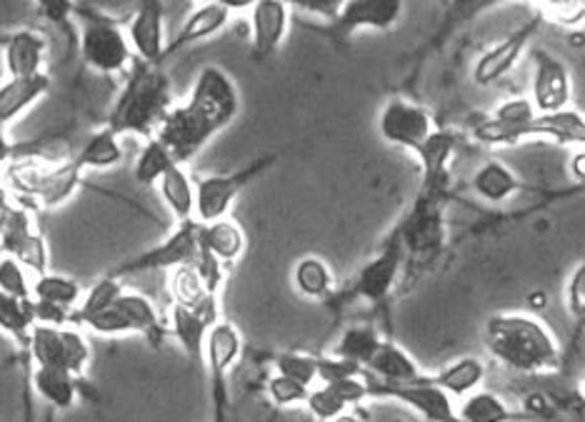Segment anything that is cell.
I'll list each match as a JSON object with an SVG mask.
<instances>
[{"label": "cell", "instance_id": "obj_10", "mask_svg": "<svg viewBox=\"0 0 585 422\" xmlns=\"http://www.w3.org/2000/svg\"><path fill=\"white\" fill-rule=\"evenodd\" d=\"M378 133L390 146L418 152L426 146V140L433 136L436 126L424 105L393 98L378 115Z\"/></svg>", "mask_w": 585, "mask_h": 422}, {"label": "cell", "instance_id": "obj_5", "mask_svg": "<svg viewBox=\"0 0 585 422\" xmlns=\"http://www.w3.org/2000/svg\"><path fill=\"white\" fill-rule=\"evenodd\" d=\"M73 11L75 18H81V55L85 65L103 75L128 73L136 55H133L128 35L121 31V25L79 6H73Z\"/></svg>", "mask_w": 585, "mask_h": 422}, {"label": "cell", "instance_id": "obj_34", "mask_svg": "<svg viewBox=\"0 0 585 422\" xmlns=\"http://www.w3.org/2000/svg\"><path fill=\"white\" fill-rule=\"evenodd\" d=\"M79 162L81 170H108L115 168L123 160V148L118 143V136L111 128H103L83 143L79 156L73 158Z\"/></svg>", "mask_w": 585, "mask_h": 422}, {"label": "cell", "instance_id": "obj_49", "mask_svg": "<svg viewBox=\"0 0 585 422\" xmlns=\"http://www.w3.org/2000/svg\"><path fill=\"white\" fill-rule=\"evenodd\" d=\"M18 158H21V148L8 140L6 133H0V168H6L8 162H13Z\"/></svg>", "mask_w": 585, "mask_h": 422}, {"label": "cell", "instance_id": "obj_41", "mask_svg": "<svg viewBox=\"0 0 585 422\" xmlns=\"http://www.w3.org/2000/svg\"><path fill=\"white\" fill-rule=\"evenodd\" d=\"M123 293H126V291H123V283L118 281V277L105 275L103 281L95 283L91 291L83 295V300H81L79 308L71 313V325L75 320H81V318H88V315H98L103 310L113 308V303L118 300Z\"/></svg>", "mask_w": 585, "mask_h": 422}, {"label": "cell", "instance_id": "obj_25", "mask_svg": "<svg viewBox=\"0 0 585 422\" xmlns=\"http://www.w3.org/2000/svg\"><path fill=\"white\" fill-rule=\"evenodd\" d=\"M48 91H51V78L45 73L0 85V133H6V128L11 126L18 115L33 108Z\"/></svg>", "mask_w": 585, "mask_h": 422}, {"label": "cell", "instance_id": "obj_28", "mask_svg": "<svg viewBox=\"0 0 585 422\" xmlns=\"http://www.w3.org/2000/svg\"><path fill=\"white\" fill-rule=\"evenodd\" d=\"M163 203L176 215L178 223L196 220V183L188 178L184 166H173L158 183Z\"/></svg>", "mask_w": 585, "mask_h": 422}, {"label": "cell", "instance_id": "obj_1", "mask_svg": "<svg viewBox=\"0 0 585 422\" xmlns=\"http://www.w3.org/2000/svg\"><path fill=\"white\" fill-rule=\"evenodd\" d=\"M238 110H241V95L236 83L218 65H206L198 73L188 101L173 105L156 138L168 148L178 166H186L236 120Z\"/></svg>", "mask_w": 585, "mask_h": 422}, {"label": "cell", "instance_id": "obj_18", "mask_svg": "<svg viewBox=\"0 0 585 422\" xmlns=\"http://www.w3.org/2000/svg\"><path fill=\"white\" fill-rule=\"evenodd\" d=\"M220 320V300H210L200 308H184V305H170L168 333L178 340L190 360L200 362L206 355V340L213 325Z\"/></svg>", "mask_w": 585, "mask_h": 422}, {"label": "cell", "instance_id": "obj_15", "mask_svg": "<svg viewBox=\"0 0 585 422\" xmlns=\"http://www.w3.org/2000/svg\"><path fill=\"white\" fill-rule=\"evenodd\" d=\"M571 71L561 57L535 48L533 51V88L531 101L539 115H551L565 110L571 105Z\"/></svg>", "mask_w": 585, "mask_h": 422}, {"label": "cell", "instance_id": "obj_12", "mask_svg": "<svg viewBox=\"0 0 585 422\" xmlns=\"http://www.w3.org/2000/svg\"><path fill=\"white\" fill-rule=\"evenodd\" d=\"M539 118V110L531 98H511L498 105L485 118L473 128V138L483 146H515L525 138H533V123Z\"/></svg>", "mask_w": 585, "mask_h": 422}, {"label": "cell", "instance_id": "obj_50", "mask_svg": "<svg viewBox=\"0 0 585 422\" xmlns=\"http://www.w3.org/2000/svg\"><path fill=\"white\" fill-rule=\"evenodd\" d=\"M571 176L575 180H583L585 183V148H581L575 156L571 158Z\"/></svg>", "mask_w": 585, "mask_h": 422}, {"label": "cell", "instance_id": "obj_42", "mask_svg": "<svg viewBox=\"0 0 585 422\" xmlns=\"http://www.w3.org/2000/svg\"><path fill=\"white\" fill-rule=\"evenodd\" d=\"M275 376L291 378L295 382H301L303 388L313 390V382L318 380V355H309V352L275 355Z\"/></svg>", "mask_w": 585, "mask_h": 422}, {"label": "cell", "instance_id": "obj_44", "mask_svg": "<svg viewBox=\"0 0 585 422\" xmlns=\"http://www.w3.org/2000/svg\"><path fill=\"white\" fill-rule=\"evenodd\" d=\"M0 291L21 300H33V283L28 281L25 267L15 257H0Z\"/></svg>", "mask_w": 585, "mask_h": 422}, {"label": "cell", "instance_id": "obj_54", "mask_svg": "<svg viewBox=\"0 0 585 422\" xmlns=\"http://www.w3.org/2000/svg\"><path fill=\"white\" fill-rule=\"evenodd\" d=\"M583 148H585V140H583Z\"/></svg>", "mask_w": 585, "mask_h": 422}, {"label": "cell", "instance_id": "obj_47", "mask_svg": "<svg viewBox=\"0 0 585 422\" xmlns=\"http://www.w3.org/2000/svg\"><path fill=\"white\" fill-rule=\"evenodd\" d=\"M363 376H366V370L356 366V362L335 358V355H323V358H318L321 386H331V382H341V380H348V378H363Z\"/></svg>", "mask_w": 585, "mask_h": 422}, {"label": "cell", "instance_id": "obj_36", "mask_svg": "<svg viewBox=\"0 0 585 422\" xmlns=\"http://www.w3.org/2000/svg\"><path fill=\"white\" fill-rule=\"evenodd\" d=\"M35 325L33 300H21V297L6 295L0 291V330L11 335L18 345H25L28 348Z\"/></svg>", "mask_w": 585, "mask_h": 422}, {"label": "cell", "instance_id": "obj_24", "mask_svg": "<svg viewBox=\"0 0 585 422\" xmlns=\"http://www.w3.org/2000/svg\"><path fill=\"white\" fill-rule=\"evenodd\" d=\"M3 61L11 81L33 78V75L43 73V63H45L43 35L35 31H15L6 41Z\"/></svg>", "mask_w": 585, "mask_h": 422}, {"label": "cell", "instance_id": "obj_2", "mask_svg": "<svg viewBox=\"0 0 585 422\" xmlns=\"http://www.w3.org/2000/svg\"><path fill=\"white\" fill-rule=\"evenodd\" d=\"M483 345L491 358L521 376L561 370L563 355L553 330L535 315L498 313L485 320Z\"/></svg>", "mask_w": 585, "mask_h": 422}, {"label": "cell", "instance_id": "obj_14", "mask_svg": "<svg viewBox=\"0 0 585 422\" xmlns=\"http://www.w3.org/2000/svg\"><path fill=\"white\" fill-rule=\"evenodd\" d=\"M541 23L543 18L535 13L523 25H518L511 35H505L501 43H495L493 48H488L485 53L478 55L473 65V83L481 85V88H488V85L505 78L523 57L525 48L533 41V35L539 33Z\"/></svg>", "mask_w": 585, "mask_h": 422}, {"label": "cell", "instance_id": "obj_52", "mask_svg": "<svg viewBox=\"0 0 585 422\" xmlns=\"http://www.w3.org/2000/svg\"><path fill=\"white\" fill-rule=\"evenodd\" d=\"M583 390H585V376H583Z\"/></svg>", "mask_w": 585, "mask_h": 422}, {"label": "cell", "instance_id": "obj_21", "mask_svg": "<svg viewBox=\"0 0 585 422\" xmlns=\"http://www.w3.org/2000/svg\"><path fill=\"white\" fill-rule=\"evenodd\" d=\"M291 28V3L258 0L251 3V41L255 57H271L283 45Z\"/></svg>", "mask_w": 585, "mask_h": 422}, {"label": "cell", "instance_id": "obj_9", "mask_svg": "<svg viewBox=\"0 0 585 422\" xmlns=\"http://www.w3.org/2000/svg\"><path fill=\"white\" fill-rule=\"evenodd\" d=\"M0 251L8 257H15L25 271H33L35 277L48 273L45 240L33 228L31 213L15 205L11 196L0 200Z\"/></svg>", "mask_w": 585, "mask_h": 422}, {"label": "cell", "instance_id": "obj_19", "mask_svg": "<svg viewBox=\"0 0 585 422\" xmlns=\"http://www.w3.org/2000/svg\"><path fill=\"white\" fill-rule=\"evenodd\" d=\"M128 43L138 61L150 65L166 63V28H163V6L156 0H143L128 23Z\"/></svg>", "mask_w": 585, "mask_h": 422}, {"label": "cell", "instance_id": "obj_7", "mask_svg": "<svg viewBox=\"0 0 585 422\" xmlns=\"http://www.w3.org/2000/svg\"><path fill=\"white\" fill-rule=\"evenodd\" d=\"M28 350L33 355L35 368L61 370L73 378H81L91 362V345L81 328H73V325H65V328L35 325Z\"/></svg>", "mask_w": 585, "mask_h": 422}, {"label": "cell", "instance_id": "obj_35", "mask_svg": "<svg viewBox=\"0 0 585 422\" xmlns=\"http://www.w3.org/2000/svg\"><path fill=\"white\" fill-rule=\"evenodd\" d=\"M33 386L45 402H51L55 410H69L79 400V378L69 372L51 370V368H35Z\"/></svg>", "mask_w": 585, "mask_h": 422}, {"label": "cell", "instance_id": "obj_38", "mask_svg": "<svg viewBox=\"0 0 585 422\" xmlns=\"http://www.w3.org/2000/svg\"><path fill=\"white\" fill-rule=\"evenodd\" d=\"M293 285L301 295L313 297V300H323V297H328L333 293L335 277L328 263L315 255H305L303 261H299V265H295Z\"/></svg>", "mask_w": 585, "mask_h": 422}, {"label": "cell", "instance_id": "obj_48", "mask_svg": "<svg viewBox=\"0 0 585 422\" xmlns=\"http://www.w3.org/2000/svg\"><path fill=\"white\" fill-rule=\"evenodd\" d=\"M565 305L575 320H585V261L575 265V271L565 285Z\"/></svg>", "mask_w": 585, "mask_h": 422}, {"label": "cell", "instance_id": "obj_43", "mask_svg": "<svg viewBox=\"0 0 585 422\" xmlns=\"http://www.w3.org/2000/svg\"><path fill=\"white\" fill-rule=\"evenodd\" d=\"M305 408L311 410V415L321 422H333L335 418H341L343 412H348L351 408L345 405V400L338 395V390L333 386H318L311 390L309 402Z\"/></svg>", "mask_w": 585, "mask_h": 422}, {"label": "cell", "instance_id": "obj_33", "mask_svg": "<svg viewBox=\"0 0 585 422\" xmlns=\"http://www.w3.org/2000/svg\"><path fill=\"white\" fill-rule=\"evenodd\" d=\"M453 152H456V136L446 130H436L433 136L426 140V146L416 152L426 172V190H436L440 180L446 178L448 162L453 158Z\"/></svg>", "mask_w": 585, "mask_h": 422}, {"label": "cell", "instance_id": "obj_37", "mask_svg": "<svg viewBox=\"0 0 585 422\" xmlns=\"http://www.w3.org/2000/svg\"><path fill=\"white\" fill-rule=\"evenodd\" d=\"M460 422H515L523 415H518L505 402L491 390H478L473 395L463 398V405L458 408Z\"/></svg>", "mask_w": 585, "mask_h": 422}, {"label": "cell", "instance_id": "obj_29", "mask_svg": "<svg viewBox=\"0 0 585 422\" xmlns=\"http://www.w3.org/2000/svg\"><path fill=\"white\" fill-rule=\"evenodd\" d=\"M168 295L173 305H184V308H200L210 300H220V293L210 291V285L196 265L176 267L168 273Z\"/></svg>", "mask_w": 585, "mask_h": 422}, {"label": "cell", "instance_id": "obj_23", "mask_svg": "<svg viewBox=\"0 0 585 422\" xmlns=\"http://www.w3.org/2000/svg\"><path fill=\"white\" fill-rule=\"evenodd\" d=\"M366 378L380 382V386H408V382H418L426 376L400 345L383 340L378 352L373 355V360L366 366Z\"/></svg>", "mask_w": 585, "mask_h": 422}, {"label": "cell", "instance_id": "obj_17", "mask_svg": "<svg viewBox=\"0 0 585 422\" xmlns=\"http://www.w3.org/2000/svg\"><path fill=\"white\" fill-rule=\"evenodd\" d=\"M243 352V338L238 328L230 320L220 318L213 330L208 333L206 340V366L210 372V386H213V400H216V412L223 415V405H226V378L228 372L233 370V366L241 358Z\"/></svg>", "mask_w": 585, "mask_h": 422}, {"label": "cell", "instance_id": "obj_11", "mask_svg": "<svg viewBox=\"0 0 585 422\" xmlns=\"http://www.w3.org/2000/svg\"><path fill=\"white\" fill-rule=\"evenodd\" d=\"M406 247H403V240L398 233H393L383 251L370 257V261L361 267L356 281L351 285L353 297H363L373 305L386 303V297L396 287L403 265H406Z\"/></svg>", "mask_w": 585, "mask_h": 422}, {"label": "cell", "instance_id": "obj_27", "mask_svg": "<svg viewBox=\"0 0 585 422\" xmlns=\"http://www.w3.org/2000/svg\"><path fill=\"white\" fill-rule=\"evenodd\" d=\"M200 238H203V247L216 257L220 265L233 263L246 251V233L243 228L233 223L230 218L216 220V223L203 225L200 223Z\"/></svg>", "mask_w": 585, "mask_h": 422}, {"label": "cell", "instance_id": "obj_53", "mask_svg": "<svg viewBox=\"0 0 585 422\" xmlns=\"http://www.w3.org/2000/svg\"><path fill=\"white\" fill-rule=\"evenodd\" d=\"M0 257H3V251H0Z\"/></svg>", "mask_w": 585, "mask_h": 422}, {"label": "cell", "instance_id": "obj_4", "mask_svg": "<svg viewBox=\"0 0 585 422\" xmlns=\"http://www.w3.org/2000/svg\"><path fill=\"white\" fill-rule=\"evenodd\" d=\"M3 180L8 190L25 203L55 208L79 190L83 170L73 158L61 166L35 158H18L3 168Z\"/></svg>", "mask_w": 585, "mask_h": 422}, {"label": "cell", "instance_id": "obj_6", "mask_svg": "<svg viewBox=\"0 0 585 422\" xmlns=\"http://www.w3.org/2000/svg\"><path fill=\"white\" fill-rule=\"evenodd\" d=\"M210 253L203 247V238H200V223L198 220H186V223H178L176 230L158 243L150 251L140 253L136 257H130L123 265L115 267L113 277L123 281L126 275H138V273H150V271H176V267L186 265H200Z\"/></svg>", "mask_w": 585, "mask_h": 422}, {"label": "cell", "instance_id": "obj_26", "mask_svg": "<svg viewBox=\"0 0 585 422\" xmlns=\"http://www.w3.org/2000/svg\"><path fill=\"white\" fill-rule=\"evenodd\" d=\"M428 380L443 392H448L450 398H468L481 390L485 380V362L468 355V358L453 360L450 366L436 372V376H430Z\"/></svg>", "mask_w": 585, "mask_h": 422}, {"label": "cell", "instance_id": "obj_32", "mask_svg": "<svg viewBox=\"0 0 585 422\" xmlns=\"http://www.w3.org/2000/svg\"><path fill=\"white\" fill-rule=\"evenodd\" d=\"M380 345H383L380 333L368 323H358L351 325V328L341 335V340L335 342L331 355L356 362V366L366 370V366L373 360V355L378 352Z\"/></svg>", "mask_w": 585, "mask_h": 422}, {"label": "cell", "instance_id": "obj_46", "mask_svg": "<svg viewBox=\"0 0 585 422\" xmlns=\"http://www.w3.org/2000/svg\"><path fill=\"white\" fill-rule=\"evenodd\" d=\"M539 15L543 21H553L563 28H575L585 23V3L581 0H568V3H563V0H551V3H539Z\"/></svg>", "mask_w": 585, "mask_h": 422}, {"label": "cell", "instance_id": "obj_39", "mask_svg": "<svg viewBox=\"0 0 585 422\" xmlns=\"http://www.w3.org/2000/svg\"><path fill=\"white\" fill-rule=\"evenodd\" d=\"M33 300L51 303V305H58V308L73 313L83 300V287L65 275L45 273V275L35 277Z\"/></svg>", "mask_w": 585, "mask_h": 422}, {"label": "cell", "instance_id": "obj_51", "mask_svg": "<svg viewBox=\"0 0 585 422\" xmlns=\"http://www.w3.org/2000/svg\"><path fill=\"white\" fill-rule=\"evenodd\" d=\"M333 422H363V420L358 418V410H348V412H343L341 418H335Z\"/></svg>", "mask_w": 585, "mask_h": 422}, {"label": "cell", "instance_id": "obj_31", "mask_svg": "<svg viewBox=\"0 0 585 422\" xmlns=\"http://www.w3.org/2000/svg\"><path fill=\"white\" fill-rule=\"evenodd\" d=\"M533 136L551 138L561 146H581L585 140V118L573 108H565L551 115H539L533 123Z\"/></svg>", "mask_w": 585, "mask_h": 422}, {"label": "cell", "instance_id": "obj_22", "mask_svg": "<svg viewBox=\"0 0 585 422\" xmlns=\"http://www.w3.org/2000/svg\"><path fill=\"white\" fill-rule=\"evenodd\" d=\"M236 8H243V6L220 3V0H210V3L198 6L196 11L186 18V23L180 25V31L168 41L166 61L184 51V48L194 45L198 41H206V38H213L216 33L223 31V28L230 23V18H233Z\"/></svg>", "mask_w": 585, "mask_h": 422}, {"label": "cell", "instance_id": "obj_8", "mask_svg": "<svg viewBox=\"0 0 585 422\" xmlns=\"http://www.w3.org/2000/svg\"><path fill=\"white\" fill-rule=\"evenodd\" d=\"M275 162V156H263L253 160L251 166H246L228 176H208L196 180V220L198 223H216V220L228 218L230 208L238 200V196L253 183L255 178H261L263 172Z\"/></svg>", "mask_w": 585, "mask_h": 422}, {"label": "cell", "instance_id": "obj_40", "mask_svg": "<svg viewBox=\"0 0 585 422\" xmlns=\"http://www.w3.org/2000/svg\"><path fill=\"white\" fill-rule=\"evenodd\" d=\"M173 166H178V162L173 160L168 148L163 146L158 138H150L146 140V146H143L138 156L136 180L140 186H158L160 178L166 176Z\"/></svg>", "mask_w": 585, "mask_h": 422}, {"label": "cell", "instance_id": "obj_3", "mask_svg": "<svg viewBox=\"0 0 585 422\" xmlns=\"http://www.w3.org/2000/svg\"><path fill=\"white\" fill-rule=\"evenodd\" d=\"M173 110L170 78L163 65L133 61L126 83L115 98L108 126L115 136H138L143 140L156 138L166 115Z\"/></svg>", "mask_w": 585, "mask_h": 422}, {"label": "cell", "instance_id": "obj_13", "mask_svg": "<svg viewBox=\"0 0 585 422\" xmlns=\"http://www.w3.org/2000/svg\"><path fill=\"white\" fill-rule=\"evenodd\" d=\"M366 382L373 398L398 400L428 422H460L458 410L453 408V398L433 386L428 376L418 382H408V386H380V382H373L368 378Z\"/></svg>", "mask_w": 585, "mask_h": 422}, {"label": "cell", "instance_id": "obj_20", "mask_svg": "<svg viewBox=\"0 0 585 422\" xmlns=\"http://www.w3.org/2000/svg\"><path fill=\"white\" fill-rule=\"evenodd\" d=\"M400 0H348L341 3V11L331 23L333 35H351L361 28H373V31H390L403 18Z\"/></svg>", "mask_w": 585, "mask_h": 422}, {"label": "cell", "instance_id": "obj_16", "mask_svg": "<svg viewBox=\"0 0 585 422\" xmlns=\"http://www.w3.org/2000/svg\"><path fill=\"white\" fill-rule=\"evenodd\" d=\"M398 235L406 247V255L414 261H426V257H436L443 243V218H440V208L433 198V190H426L414 208V213L406 218V223L400 225Z\"/></svg>", "mask_w": 585, "mask_h": 422}, {"label": "cell", "instance_id": "obj_45", "mask_svg": "<svg viewBox=\"0 0 585 422\" xmlns=\"http://www.w3.org/2000/svg\"><path fill=\"white\" fill-rule=\"evenodd\" d=\"M311 395V388H303L301 382H295L291 378L273 376L268 380V398L273 400V405L278 408H293V405H305Z\"/></svg>", "mask_w": 585, "mask_h": 422}, {"label": "cell", "instance_id": "obj_30", "mask_svg": "<svg viewBox=\"0 0 585 422\" xmlns=\"http://www.w3.org/2000/svg\"><path fill=\"white\" fill-rule=\"evenodd\" d=\"M471 188L485 203H503V200L515 196V190L521 188V180H518L515 172L505 162L488 160L485 166L478 168Z\"/></svg>", "mask_w": 585, "mask_h": 422}]
</instances>
